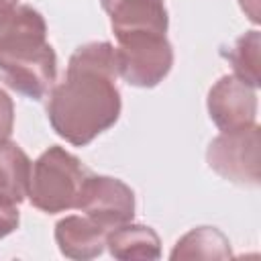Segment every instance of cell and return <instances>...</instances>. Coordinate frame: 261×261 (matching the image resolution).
Segmentation results:
<instances>
[{
    "label": "cell",
    "mask_w": 261,
    "mask_h": 261,
    "mask_svg": "<svg viewBox=\"0 0 261 261\" xmlns=\"http://www.w3.org/2000/svg\"><path fill=\"white\" fill-rule=\"evenodd\" d=\"M86 177L88 171L80 159L63 147L53 145L33 163L27 198L35 208L47 214L65 212L77 206Z\"/></svg>",
    "instance_id": "obj_3"
},
{
    "label": "cell",
    "mask_w": 261,
    "mask_h": 261,
    "mask_svg": "<svg viewBox=\"0 0 261 261\" xmlns=\"http://www.w3.org/2000/svg\"><path fill=\"white\" fill-rule=\"evenodd\" d=\"M208 114L220 130H234L255 124V88L237 75H222L208 92Z\"/></svg>",
    "instance_id": "obj_7"
},
{
    "label": "cell",
    "mask_w": 261,
    "mask_h": 261,
    "mask_svg": "<svg viewBox=\"0 0 261 261\" xmlns=\"http://www.w3.org/2000/svg\"><path fill=\"white\" fill-rule=\"evenodd\" d=\"M110 16L114 37L128 33H167L169 18L165 0H100Z\"/></svg>",
    "instance_id": "obj_8"
},
{
    "label": "cell",
    "mask_w": 261,
    "mask_h": 261,
    "mask_svg": "<svg viewBox=\"0 0 261 261\" xmlns=\"http://www.w3.org/2000/svg\"><path fill=\"white\" fill-rule=\"evenodd\" d=\"M75 208L102 228L112 230L120 224L133 222L135 192L118 177L88 173Z\"/></svg>",
    "instance_id": "obj_6"
},
{
    "label": "cell",
    "mask_w": 261,
    "mask_h": 261,
    "mask_svg": "<svg viewBox=\"0 0 261 261\" xmlns=\"http://www.w3.org/2000/svg\"><path fill=\"white\" fill-rule=\"evenodd\" d=\"M106 234L108 230L96 224L92 218L77 216H65L55 224V243L61 251V255L69 259H94L102 255L106 247Z\"/></svg>",
    "instance_id": "obj_9"
},
{
    "label": "cell",
    "mask_w": 261,
    "mask_h": 261,
    "mask_svg": "<svg viewBox=\"0 0 261 261\" xmlns=\"http://www.w3.org/2000/svg\"><path fill=\"white\" fill-rule=\"evenodd\" d=\"M8 2H12V4H16V2H18V0H8Z\"/></svg>",
    "instance_id": "obj_18"
},
{
    "label": "cell",
    "mask_w": 261,
    "mask_h": 261,
    "mask_svg": "<svg viewBox=\"0 0 261 261\" xmlns=\"http://www.w3.org/2000/svg\"><path fill=\"white\" fill-rule=\"evenodd\" d=\"M29 155L10 139L0 143V194L8 196L16 204L27 198L31 177Z\"/></svg>",
    "instance_id": "obj_12"
},
{
    "label": "cell",
    "mask_w": 261,
    "mask_h": 261,
    "mask_svg": "<svg viewBox=\"0 0 261 261\" xmlns=\"http://www.w3.org/2000/svg\"><path fill=\"white\" fill-rule=\"evenodd\" d=\"M57 55L47 41V24L33 6H18L10 31L0 39V82L31 98H45L55 86Z\"/></svg>",
    "instance_id": "obj_2"
},
{
    "label": "cell",
    "mask_w": 261,
    "mask_h": 261,
    "mask_svg": "<svg viewBox=\"0 0 261 261\" xmlns=\"http://www.w3.org/2000/svg\"><path fill=\"white\" fill-rule=\"evenodd\" d=\"M239 2H241V8L247 12V16L253 22H259V16H257V0H239Z\"/></svg>",
    "instance_id": "obj_17"
},
{
    "label": "cell",
    "mask_w": 261,
    "mask_h": 261,
    "mask_svg": "<svg viewBox=\"0 0 261 261\" xmlns=\"http://www.w3.org/2000/svg\"><path fill=\"white\" fill-rule=\"evenodd\" d=\"M116 51L108 41L77 47L61 84L51 88L47 116L53 130L75 147L92 143L120 116Z\"/></svg>",
    "instance_id": "obj_1"
},
{
    "label": "cell",
    "mask_w": 261,
    "mask_h": 261,
    "mask_svg": "<svg viewBox=\"0 0 261 261\" xmlns=\"http://www.w3.org/2000/svg\"><path fill=\"white\" fill-rule=\"evenodd\" d=\"M12 126H14V104L12 98L4 90H0V143L10 139Z\"/></svg>",
    "instance_id": "obj_15"
},
{
    "label": "cell",
    "mask_w": 261,
    "mask_h": 261,
    "mask_svg": "<svg viewBox=\"0 0 261 261\" xmlns=\"http://www.w3.org/2000/svg\"><path fill=\"white\" fill-rule=\"evenodd\" d=\"M16 4L8 2V0H0V39L10 31L14 18H16Z\"/></svg>",
    "instance_id": "obj_16"
},
{
    "label": "cell",
    "mask_w": 261,
    "mask_h": 261,
    "mask_svg": "<svg viewBox=\"0 0 261 261\" xmlns=\"http://www.w3.org/2000/svg\"><path fill=\"white\" fill-rule=\"evenodd\" d=\"M106 247L114 259H159L161 241L151 226L145 224H120L106 234Z\"/></svg>",
    "instance_id": "obj_10"
},
{
    "label": "cell",
    "mask_w": 261,
    "mask_h": 261,
    "mask_svg": "<svg viewBox=\"0 0 261 261\" xmlns=\"http://www.w3.org/2000/svg\"><path fill=\"white\" fill-rule=\"evenodd\" d=\"M261 128L255 124L234 130H222L214 137L206 151V161L220 177L247 188L261 181Z\"/></svg>",
    "instance_id": "obj_5"
},
{
    "label": "cell",
    "mask_w": 261,
    "mask_h": 261,
    "mask_svg": "<svg viewBox=\"0 0 261 261\" xmlns=\"http://www.w3.org/2000/svg\"><path fill=\"white\" fill-rule=\"evenodd\" d=\"M259 47L261 37L259 31H249L234 41L228 51H222L226 61L232 65V75L241 77L253 88H259Z\"/></svg>",
    "instance_id": "obj_13"
},
{
    "label": "cell",
    "mask_w": 261,
    "mask_h": 261,
    "mask_svg": "<svg viewBox=\"0 0 261 261\" xmlns=\"http://www.w3.org/2000/svg\"><path fill=\"white\" fill-rule=\"evenodd\" d=\"M20 214H18V204L10 200L8 196L0 194V239L8 237L18 228Z\"/></svg>",
    "instance_id": "obj_14"
},
{
    "label": "cell",
    "mask_w": 261,
    "mask_h": 261,
    "mask_svg": "<svg viewBox=\"0 0 261 261\" xmlns=\"http://www.w3.org/2000/svg\"><path fill=\"white\" fill-rule=\"evenodd\" d=\"M177 259H230L232 249L228 239L214 226H196L186 232L173 247L171 255Z\"/></svg>",
    "instance_id": "obj_11"
},
{
    "label": "cell",
    "mask_w": 261,
    "mask_h": 261,
    "mask_svg": "<svg viewBox=\"0 0 261 261\" xmlns=\"http://www.w3.org/2000/svg\"><path fill=\"white\" fill-rule=\"evenodd\" d=\"M118 75L137 88H155L173 65V49L161 33H128L116 37Z\"/></svg>",
    "instance_id": "obj_4"
}]
</instances>
